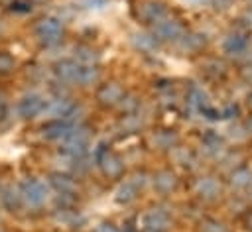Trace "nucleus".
I'll list each match as a JSON object with an SVG mask.
<instances>
[{
  "mask_svg": "<svg viewBox=\"0 0 252 232\" xmlns=\"http://www.w3.org/2000/svg\"><path fill=\"white\" fill-rule=\"evenodd\" d=\"M207 43V37L203 33H197V31H185L177 41V49L181 53H199Z\"/></svg>",
  "mask_w": 252,
  "mask_h": 232,
  "instance_id": "dca6fc26",
  "label": "nucleus"
},
{
  "mask_svg": "<svg viewBox=\"0 0 252 232\" xmlns=\"http://www.w3.org/2000/svg\"><path fill=\"white\" fill-rule=\"evenodd\" d=\"M98 81H100V67L98 65H81L79 87H93Z\"/></svg>",
  "mask_w": 252,
  "mask_h": 232,
  "instance_id": "4be33fe9",
  "label": "nucleus"
},
{
  "mask_svg": "<svg viewBox=\"0 0 252 232\" xmlns=\"http://www.w3.org/2000/svg\"><path fill=\"white\" fill-rule=\"evenodd\" d=\"M203 145H205V149H207V153H211V155H219L222 149H224V142H222V138L219 136V134H207L205 138H203Z\"/></svg>",
  "mask_w": 252,
  "mask_h": 232,
  "instance_id": "a878e982",
  "label": "nucleus"
},
{
  "mask_svg": "<svg viewBox=\"0 0 252 232\" xmlns=\"http://www.w3.org/2000/svg\"><path fill=\"white\" fill-rule=\"evenodd\" d=\"M228 185L236 191H248L250 185H252V169L246 167V165H238L230 171V177H228Z\"/></svg>",
  "mask_w": 252,
  "mask_h": 232,
  "instance_id": "a211bd4d",
  "label": "nucleus"
},
{
  "mask_svg": "<svg viewBox=\"0 0 252 232\" xmlns=\"http://www.w3.org/2000/svg\"><path fill=\"white\" fill-rule=\"evenodd\" d=\"M33 33H35V37L45 47H53V45L61 43L63 33H65V28H63V22L61 20H57L53 16H43V18H39L33 24Z\"/></svg>",
  "mask_w": 252,
  "mask_h": 232,
  "instance_id": "f03ea898",
  "label": "nucleus"
},
{
  "mask_svg": "<svg viewBox=\"0 0 252 232\" xmlns=\"http://www.w3.org/2000/svg\"><path fill=\"white\" fill-rule=\"evenodd\" d=\"M169 12L165 8L163 2H156V0H146L138 6V18L144 22V24H156L159 22L161 18H165Z\"/></svg>",
  "mask_w": 252,
  "mask_h": 232,
  "instance_id": "9b49d317",
  "label": "nucleus"
},
{
  "mask_svg": "<svg viewBox=\"0 0 252 232\" xmlns=\"http://www.w3.org/2000/svg\"><path fill=\"white\" fill-rule=\"evenodd\" d=\"M248 191H250V197H252V185H250V189H248Z\"/></svg>",
  "mask_w": 252,
  "mask_h": 232,
  "instance_id": "f704fd0d",
  "label": "nucleus"
},
{
  "mask_svg": "<svg viewBox=\"0 0 252 232\" xmlns=\"http://www.w3.org/2000/svg\"><path fill=\"white\" fill-rule=\"evenodd\" d=\"M197 232H230V228H228V226H226L222 220L207 216V218H203V220L199 222Z\"/></svg>",
  "mask_w": 252,
  "mask_h": 232,
  "instance_id": "393cba45",
  "label": "nucleus"
},
{
  "mask_svg": "<svg viewBox=\"0 0 252 232\" xmlns=\"http://www.w3.org/2000/svg\"><path fill=\"white\" fill-rule=\"evenodd\" d=\"M246 226H248V230H252V212L246 216Z\"/></svg>",
  "mask_w": 252,
  "mask_h": 232,
  "instance_id": "7c9ffc66",
  "label": "nucleus"
},
{
  "mask_svg": "<svg viewBox=\"0 0 252 232\" xmlns=\"http://www.w3.org/2000/svg\"><path fill=\"white\" fill-rule=\"evenodd\" d=\"M195 193L203 201H217L220 197V193H222V187H220V181L215 175H205V177L197 179Z\"/></svg>",
  "mask_w": 252,
  "mask_h": 232,
  "instance_id": "ddd939ff",
  "label": "nucleus"
},
{
  "mask_svg": "<svg viewBox=\"0 0 252 232\" xmlns=\"http://www.w3.org/2000/svg\"><path fill=\"white\" fill-rule=\"evenodd\" d=\"M152 142L158 149H175L179 140H177L173 130H159L152 136Z\"/></svg>",
  "mask_w": 252,
  "mask_h": 232,
  "instance_id": "412c9836",
  "label": "nucleus"
},
{
  "mask_svg": "<svg viewBox=\"0 0 252 232\" xmlns=\"http://www.w3.org/2000/svg\"><path fill=\"white\" fill-rule=\"evenodd\" d=\"M152 185H154V189H156L158 193L169 195V193H173V191L177 189L179 179H177V175H175L171 169H159V171L152 177Z\"/></svg>",
  "mask_w": 252,
  "mask_h": 232,
  "instance_id": "2eb2a0df",
  "label": "nucleus"
},
{
  "mask_svg": "<svg viewBox=\"0 0 252 232\" xmlns=\"http://www.w3.org/2000/svg\"><path fill=\"white\" fill-rule=\"evenodd\" d=\"M132 41H134V47L136 49L146 51V53H150V51H154L158 47V39L152 33H136Z\"/></svg>",
  "mask_w": 252,
  "mask_h": 232,
  "instance_id": "b1692460",
  "label": "nucleus"
},
{
  "mask_svg": "<svg viewBox=\"0 0 252 232\" xmlns=\"http://www.w3.org/2000/svg\"><path fill=\"white\" fill-rule=\"evenodd\" d=\"M124 94L126 90L118 81H108L96 88V102L104 108H116Z\"/></svg>",
  "mask_w": 252,
  "mask_h": 232,
  "instance_id": "0eeeda50",
  "label": "nucleus"
},
{
  "mask_svg": "<svg viewBox=\"0 0 252 232\" xmlns=\"http://www.w3.org/2000/svg\"><path fill=\"white\" fill-rule=\"evenodd\" d=\"M73 128H75V126L69 124V122H65L63 118H55V120H49V122L41 128V134H43V138H47V140L61 142Z\"/></svg>",
  "mask_w": 252,
  "mask_h": 232,
  "instance_id": "f3484780",
  "label": "nucleus"
},
{
  "mask_svg": "<svg viewBox=\"0 0 252 232\" xmlns=\"http://www.w3.org/2000/svg\"><path fill=\"white\" fill-rule=\"evenodd\" d=\"M49 185L61 195V197H77L79 195V183L73 175L55 171L49 175Z\"/></svg>",
  "mask_w": 252,
  "mask_h": 232,
  "instance_id": "9d476101",
  "label": "nucleus"
},
{
  "mask_svg": "<svg viewBox=\"0 0 252 232\" xmlns=\"http://www.w3.org/2000/svg\"><path fill=\"white\" fill-rule=\"evenodd\" d=\"M94 232H124V230H122L120 226H116L114 222H106V220H104V222H100V224L96 226Z\"/></svg>",
  "mask_w": 252,
  "mask_h": 232,
  "instance_id": "c85d7f7f",
  "label": "nucleus"
},
{
  "mask_svg": "<svg viewBox=\"0 0 252 232\" xmlns=\"http://www.w3.org/2000/svg\"><path fill=\"white\" fill-rule=\"evenodd\" d=\"M79 73H81V63H77L75 59H61L53 67V75H55L57 83H61L65 87L79 85Z\"/></svg>",
  "mask_w": 252,
  "mask_h": 232,
  "instance_id": "6e6552de",
  "label": "nucleus"
},
{
  "mask_svg": "<svg viewBox=\"0 0 252 232\" xmlns=\"http://www.w3.org/2000/svg\"><path fill=\"white\" fill-rule=\"evenodd\" d=\"M171 222H173V220H171V214H169L167 210L159 208V206L146 210V212H144V216H142V224H144V228H146V230L167 232V230H169V226H171Z\"/></svg>",
  "mask_w": 252,
  "mask_h": 232,
  "instance_id": "1a4fd4ad",
  "label": "nucleus"
},
{
  "mask_svg": "<svg viewBox=\"0 0 252 232\" xmlns=\"http://www.w3.org/2000/svg\"><path fill=\"white\" fill-rule=\"evenodd\" d=\"M94 161L100 167L102 175L108 177V179H118L124 173V161H122V157L118 153H114L112 149L104 147V145H102V149H98L94 153Z\"/></svg>",
  "mask_w": 252,
  "mask_h": 232,
  "instance_id": "39448f33",
  "label": "nucleus"
},
{
  "mask_svg": "<svg viewBox=\"0 0 252 232\" xmlns=\"http://www.w3.org/2000/svg\"><path fill=\"white\" fill-rule=\"evenodd\" d=\"M45 98L43 96H39V94H35V92H32V94H26L20 102H18V114L22 116V118H35V116H39L41 112H43V108H45Z\"/></svg>",
  "mask_w": 252,
  "mask_h": 232,
  "instance_id": "f8f14e48",
  "label": "nucleus"
},
{
  "mask_svg": "<svg viewBox=\"0 0 252 232\" xmlns=\"http://www.w3.org/2000/svg\"><path fill=\"white\" fill-rule=\"evenodd\" d=\"M91 138L93 130L87 124H79L59 142V151L69 159H83L89 151Z\"/></svg>",
  "mask_w": 252,
  "mask_h": 232,
  "instance_id": "f257e3e1",
  "label": "nucleus"
},
{
  "mask_svg": "<svg viewBox=\"0 0 252 232\" xmlns=\"http://www.w3.org/2000/svg\"><path fill=\"white\" fill-rule=\"evenodd\" d=\"M71 104H73V102H71L69 98H65V96H57L55 100L45 102V108H43L41 114H49L51 120H55V118H63V116L67 114V110L71 108Z\"/></svg>",
  "mask_w": 252,
  "mask_h": 232,
  "instance_id": "aec40b11",
  "label": "nucleus"
},
{
  "mask_svg": "<svg viewBox=\"0 0 252 232\" xmlns=\"http://www.w3.org/2000/svg\"><path fill=\"white\" fill-rule=\"evenodd\" d=\"M144 232H158V230H146V228H144Z\"/></svg>",
  "mask_w": 252,
  "mask_h": 232,
  "instance_id": "473e14b6",
  "label": "nucleus"
},
{
  "mask_svg": "<svg viewBox=\"0 0 252 232\" xmlns=\"http://www.w3.org/2000/svg\"><path fill=\"white\" fill-rule=\"evenodd\" d=\"M18 187H20L22 203L26 206H30V208H41L49 199V189L39 179H33V177L24 179Z\"/></svg>",
  "mask_w": 252,
  "mask_h": 232,
  "instance_id": "7ed1b4c3",
  "label": "nucleus"
},
{
  "mask_svg": "<svg viewBox=\"0 0 252 232\" xmlns=\"http://www.w3.org/2000/svg\"><path fill=\"white\" fill-rule=\"evenodd\" d=\"M16 69V59L6 53V51H0V75H8Z\"/></svg>",
  "mask_w": 252,
  "mask_h": 232,
  "instance_id": "cd10ccee",
  "label": "nucleus"
},
{
  "mask_svg": "<svg viewBox=\"0 0 252 232\" xmlns=\"http://www.w3.org/2000/svg\"><path fill=\"white\" fill-rule=\"evenodd\" d=\"M0 232H2V230H0Z\"/></svg>",
  "mask_w": 252,
  "mask_h": 232,
  "instance_id": "c9c22d12",
  "label": "nucleus"
},
{
  "mask_svg": "<svg viewBox=\"0 0 252 232\" xmlns=\"http://www.w3.org/2000/svg\"><path fill=\"white\" fill-rule=\"evenodd\" d=\"M185 31H187L185 26L177 18H171L169 14L165 18H161L159 22L152 24V29H150V33L158 39V43H161V41L163 43H175Z\"/></svg>",
  "mask_w": 252,
  "mask_h": 232,
  "instance_id": "20e7f679",
  "label": "nucleus"
},
{
  "mask_svg": "<svg viewBox=\"0 0 252 232\" xmlns=\"http://www.w3.org/2000/svg\"><path fill=\"white\" fill-rule=\"evenodd\" d=\"M222 49H224V53L230 55V57H242V55H246L248 49H250V37H248L246 33L234 31V33H230V35L222 41Z\"/></svg>",
  "mask_w": 252,
  "mask_h": 232,
  "instance_id": "4468645a",
  "label": "nucleus"
},
{
  "mask_svg": "<svg viewBox=\"0 0 252 232\" xmlns=\"http://www.w3.org/2000/svg\"><path fill=\"white\" fill-rule=\"evenodd\" d=\"M144 185H146V173L136 171V173L128 175V177L120 183V187L116 189V201L122 203V204L132 203V201L138 197V193L142 191Z\"/></svg>",
  "mask_w": 252,
  "mask_h": 232,
  "instance_id": "423d86ee",
  "label": "nucleus"
},
{
  "mask_svg": "<svg viewBox=\"0 0 252 232\" xmlns=\"http://www.w3.org/2000/svg\"><path fill=\"white\" fill-rule=\"evenodd\" d=\"M248 106H250V108H252V92H250V94H248Z\"/></svg>",
  "mask_w": 252,
  "mask_h": 232,
  "instance_id": "2f4dec72",
  "label": "nucleus"
},
{
  "mask_svg": "<svg viewBox=\"0 0 252 232\" xmlns=\"http://www.w3.org/2000/svg\"><path fill=\"white\" fill-rule=\"evenodd\" d=\"M75 61L81 65H96L98 51L91 45H77L75 47Z\"/></svg>",
  "mask_w": 252,
  "mask_h": 232,
  "instance_id": "5701e85b",
  "label": "nucleus"
},
{
  "mask_svg": "<svg viewBox=\"0 0 252 232\" xmlns=\"http://www.w3.org/2000/svg\"><path fill=\"white\" fill-rule=\"evenodd\" d=\"M248 128H250V130H252V120H250V122H248Z\"/></svg>",
  "mask_w": 252,
  "mask_h": 232,
  "instance_id": "72a5a7b5",
  "label": "nucleus"
},
{
  "mask_svg": "<svg viewBox=\"0 0 252 232\" xmlns=\"http://www.w3.org/2000/svg\"><path fill=\"white\" fill-rule=\"evenodd\" d=\"M116 108H118L122 114H134V112L140 110V98H138L136 94H128V92H126Z\"/></svg>",
  "mask_w": 252,
  "mask_h": 232,
  "instance_id": "bb28decb",
  "label": "nucleus"
},
{
  "mask_svg": "<svg viewBox=\"0 0 252 232\" xmlns=\"http://www.w3.org/2000/svg\"><path fill=\"white\" fill-rule=\"evenodd\" d=\"M10 10L12 12H18V14H26V12L32 10V4H28V2H12V8Z\"/></svg>",
  "mask_w": 252,
  "mask_h": 232,
  "instance_id": "c756f323",
  "label": "nucleus"
},
{
  "mask_svg": "<svg viewBox=\"0 0 252 232\" xmlns=\"http://www.w3.org/2000/svg\"><path fill=\"white\" fill-rule=\"evenodd\" d=\"M0 201H2L4 208L10 210V212H16V210H20V208L24 206V203H22V195H20V187H14V185H8V187L2 189V193H0Z\"/></svg>",
  "mask_w": 252,
  "mask_h": 232,
  "instance_id": "6ab92c4d",
  "label": "nucleus"
}]
</instances>
